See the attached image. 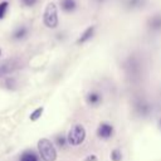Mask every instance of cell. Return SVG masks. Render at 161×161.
<instances>
[{
    "instance_id": "cell-1",
    "label": "cell",
    "mask_w": 161,
    "mask_h": 161,
    "mask_svg": "<svg viewBox=\"0 0 161 161\" xmlns=\"http://www.w3.org/2000/svg\"><path fill=\"white\" fill-rule=\"evenodd\" d=\"M122 69L126 74V77L135 82L138 80L142 77V70H143V65L141 59L136 55V54H130L128 57H126L122 62Z\"/></svg>"
},
{
    "instance_id": "cell-2",
    "label": "cell",
    "mask_w": 161,
    "mask_h": 161,
    "mask_svg": "<svg viewBox=\"0 0 161 161\" xmlns=\"http://www.w3.org/2000/svg\"><path fill=\"white\" fill-rule=\"evenodd\" d=\"M38 152L43 161L57 160V150L54 147V143L48 138H40L38 141Z\"/></svg>"
},
{
    "instance_id": "cell-3",
    "label": "cell",
    "mask_w": 161,
    "mask_h": 161,
    "mask_svg": "<svg viewBox=\"0 0 161 161\" xmlns=\"http://www.w3.org/2000/svg\"><path fill=\"white\" fill-rule=\"evenodd\" d=\"M86 137H87L86 128L80 123L73 125L69 128L68 133H67V141H68L69 146H79V145H82L84 142Z\"/></svg>"
},
{
    "instance_id": "cell-4",
    "label": "cell",
    "mask_w": 161,
    "mask_h": 161,
    "mask_svg": "<svg viewBox=\"0 0 161 161\" xmlns=\"http://www.w3.org/2000/svg\"><path fill=\"white\" fill-rule=\"evenodd\" d=\"M43 24L49 29H55L59 25L58 8L54 3H49L43 13Z\"/></svg>"
},
{
    "instance_id": "cell-5",
    "label": "cell",
    "mask_w": 161,
    "mask_h": 161,
    "mask_svg": "<svg viewBox=\"0 0 161 161\" xmlns=\"http://www.w3.org/2000/svg\"><path fill=\"white\" fill-rule=\"evenodd\" d=\"M132 109H133V113L140 117V118H147L152 111H153V106L152 103H150L146 98L143 97H137L133 99L132 102Z\"/></svg>"
},
{
    "instance_id": "cell-6",
    "label": "cell",
    "mask_w": 161,
    "mask_h": 161,
    "mask_svg": "<svg viewBox=\"0 0 161 161\" xmlns=\"http://www.w3.org/2000/svg\"><path fill=\"white\" fill-rule=\"evenodd\" d=\"M96 133L101 140H109L114 135V127L109 122H101L97 127Z\"/></svg>"
},
{
    "instance_id": "cell-7",
    "label": "cell",
    "mask_w": 161,
    "mask_h": 161,
    "mask_svg": "<svg viewBox=\"0 0 161 161\" xmlns=\"http://www.w3.org/2000/svg\"><path fill=\"white\" fill-rule=\"evenodd\" d=\"M146 28L151 33H161V13H155L146 20Z\"/></svg>"
},
{
    "instance_id": "cell-8",
    "label": "cell",
    "mask_w": 161,
    "mask_h": 161,
    "mask_svg": "<svg viewBox=\"0 0 161 161\" xmlns=\"http://www.w3.org/2000/svg\"><path fill=\"white\" fill-rule=\"evenodd\" d=\"M103 102V94L99 92V91H89L87 92L86 94V103L89 106V107H98L101 106Z\"/></svg>"
},
{
    "instance_id": "cell-9",
    "label": "cell",
    "mask_w": 161,
    "mask_h": 161,
    "mask_svg": "<svg viewBox=\"0 0 161 161\" xmlns=\"http://www.w3.org/2000/svg\"><path fill=\"white\" fill-rule=\"evenodd\" d=\"M96 25H89L88 28H86L84 30H83V33L78 36V39L75 40V44L77 45H82V44H86V43H88L93 36H94V34H96Z\"/></svg>"
},
{
    "instance_id": "cell-10",
    "label": "cell",
    "mask_w": 161,
    "mask_h": 161,
    "mask_svg": "<svg viewBox=\"0 0 161 161\" xmlns=\"http://www.w3.org/2000/svg\"><path fill=\"white\" fill-rule=\"evenodd\" d=\"M59 6L63 13L72 14L78 9V3L77 0H59Z\"/></svg>"
},
{
    "instance_id": "cell-11",
    "label": "cell",
    "mask_w": 161,
    "mask_h": 161,
    "mask_svg": "<svg viewBox=\"0 0 161 161\" xmlns=\"http://www.w3.org/2000/svg\"><path fill=\"white\" fill-rule=\"evenodd\" d=\"M18 68L15 60H6L0 64V77H5L10 73H13Z\"/></svg>"
},
{
    "instance_id": "cell-12",
    "label": "cell",
    "mask_w": 161,
    "mask_h": 161,
    "mask_svg": "<svg viewBox=\"0 0 161 161\" xmlns=\"http://www.w3.org/2000/svg\"><path fill=\"white\" fill-rule=\"evenodd\" d=\"M147 0H123V6L127 10H137L146 6Z\"/></svg>"
},
{
    "instance_id": "cell-13",
    "label": "cell",
    "mask_w": 161,
    "mask_h": 161,
    "mask_svg": "<svg viewBox=\"0 0 161 161\" xmlns=\"http://www.w3.org/2000/svg\"><path fill=\"white\" fill-rule=\"evenodd\" d=\"M29 29L25 25H19L14 31H13V39L14 40H23L28 36Z\"/></svg>"
},
{
    "instance_id": "cell-14",
    "label": "cell",
    "mask_w": 161,
    "mask_h": 161,
    "mask_svg": "<svg viewBox=\"0 0 161 161\" xmlns=\"http://www.w3.org/2000/svg\"><path fill=\"white\" fill-rule=\"evenodd\" d=\"M19 161H39V156L33 150H26L20 155Z\"/></svg>"
},
{
    "instance_id": "cell-15",
    "label": "cell",
    "mask_w": 161,
    "mask_h": 161,
    "mask_svg": "<svg viewBox=\"0 0 161 161\" xmlns=\"http://www.w3.org/2000/svg\"><path fill=\"white\" fill-rule=\"evenodd\" d=\"M54 143H55V146H58L59 148H65L67 146H69L65 135H57V136L54 137Z\"/></svg>"
},
{
    "instance_id": "cell-16",
    "label": "cell",
    "mask_w": 161,
    "mask_h": 161,
    "mask_svg": "<svg viewBox=\"0 0 161 161\" xmlns=\"http://www.w3.org/2000/svg\"><path fill=\"white\" fill-rule=\"evenodd\" d=\"M109 158H111V161H122V160H123L122 150L118 148V147L113 148V150L111 151V153H109Z\"/></svg>"
},
{
    "instance_id": "cell-17",
    "label": "cell",
    "mask_w": 161,
    "mask_h": 161,
    "mask_svg": "<svg viewBox=\"0 0 161 161\" xmlns=\"http://www.w3.org/2000/svg\"><path fill=\"white\" fill-rule=\"evenodd\" d=\"M43 112H44V108L43 107H38V108H35L31 113H30V121H36V119H39L40 117H42V114H43Z\"/></svg>"
},
{
    "instance_id": "cell-18",
    "label": "cell",
    "mask_w": 161,
    "mask_h": 161,
    "mask_svg": "<svg viewBox=\"0 0 161 161\" xmlns=\"http://www.w3.org/2000/svg\"><path fill=\"white\" fill-rule=\"evenodd\" d=\"M8 8H9V3L8 1H1L0 3V19H4L5 18L6 11H8Z\"/></svg>"
},
{
    "instance_id": "cell-19",
    "label": "cell",
    "mask_w": 161,
    "mask_h": 161,
    "mask_svg": "<svg viewBox=\"0 0 161 161\" xmlns=\"http://www.w3.org/2000/svg\"><path fill=\"white\" fill-rule=\"evenodd\" d=\"M20 1L24 6H28V8H31L38 3V0H20Z\"/></svg>"
},
{
    "instance_id": "cell-20",
    "label": "cell",
    "mask_w": 161,
    "mask_h": 161,
    "mask_svg": "<svg viewBox=\"0 0 161 161\" xmlns=\"http://www.w3.org/2000/svg\"><path fill=\"white\" fill-rule=\"evenodd\" d=\"M84 161H98V156L94 155V153H91V155H87L84 157Z\"/></svg>"
},
{
    "instance_id": "cell-21",
    "label": "cell",
    "mask_w": 161,
    "mask_h": 161,
    "mask_svg": "<svg viewBox=\"0 0 161 161\" xmlns=\"http://www.w3.org/2000/svg\"><path fill=\"white\" fill-rule=\"evenodd\" d=\"M93 1H94L97 5H102V4H104L107 0H93Z\"/></svg>"
},
{
    "instance_id": "cell-22",
    "label": "cell",
    "mask_w": 161,
    "mask_h": 161,
    "mask_svg": "<svg viewBox=\"0 0 161 161\" xmlns=\"http://www.w3.org/2000/svg\"><path fill=\"white\" fill-rule=\"evenodd\" d=\"M157 126H158V128L161 130V117L158 118V121H157Z\"/></svg>"
},
{
    "instance_id": "cell-23",
    "label": "cell",
    "mask_w": 161,
    "mask_h": 161,
    "mask_svg": "<svg viewBox=\"0 0 161 161\" xmlns=\"http://www.w3.org/2000/svg\"><path fill=\"white\" fill-rule=\"evenodd\" d=\"M0 55H1V49H0Z\"/></svg>"
}]
</instances>
